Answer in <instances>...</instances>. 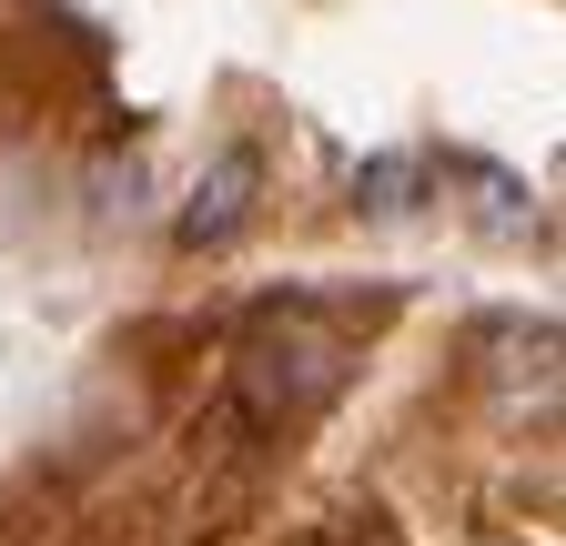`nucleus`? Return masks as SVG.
<instances>
[{
  "instance_id": "nucleus-1",
  "label": "nucleus",
  "mask_w": 566,
  "mask_h": 546,
  "mask_svg": "<svg viewBox=\"0 0 566 546\" xmlns=\"http://www.w3.org/2000/svg\"><path fill=\"white\" fill-rule=\"evenodd\" d=\"M334 395V355L314 345V334H263V345L243 355V405L253 416H314V405Z\"/></svg>"
},
{
  "instance_id": "nucleus-2",
  "label": "nucleus",
  "mask_w": 566,
  "mask_h": 546,
  "mask_svg": "<svg viewBox=\"0 0 566 546\" xmlns=\"http://www.w3.org/2000/svg\"><path fill=\"white\" fill-rule=\"evenodd\" d=\"M253 182H263V162H253V153H223V162L202 172V192L182 202V243H192V253H223V243L253 223Z\"/></svg>"
},
{
  "instance_id": "nucleus-3",
  "label": "nucleus",
  "mask_w": 566,
  "mask_h": 546,
  "mask_svg": "<svg viewBox=\"0 0 566 546\" xmlns=\"http://www.w3.org/2000/svg\"><path fill=\"white\" fill-rule=\"evenodd\" d=\"M415 202H424V162H405V153H385V162L354 172V213L395 223V213H415Z\"/></svg>"
}]
</instances>
